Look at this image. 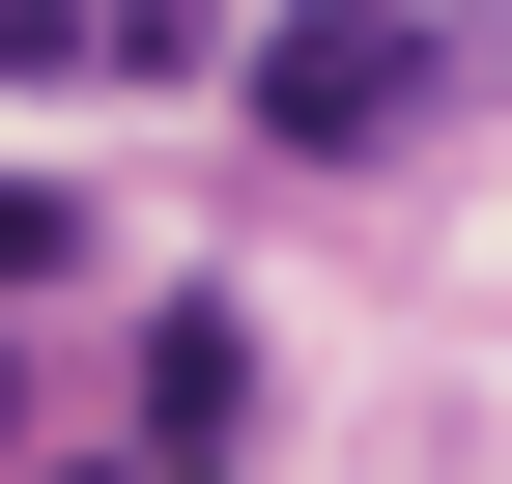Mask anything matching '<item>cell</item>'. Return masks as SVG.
Returning <instances> with one entry per match:
<instances>
[{"mask_svg": "<svg viewBox=\"0 0 512 484\" xmlns=\"http://www.w3.org/2000/svg\"><path fill=\"white\" fill-rule=\"evenodd\" d=\"M427 114H456V29H427V0L256 29V143H285V171H370V143H427Z\"/></svg>", "mask_w": 512, "mask_h": 484, "instance_id": "cell-1", "label": "cell"}, {"mask_svg": "<svg viewBox=\"0 0 512 484\" xmlns=\"http://www.w3.org/2000/svg\"><path fill=\"white\" fill-rule=\"evenodd\" d=\"M0 285H86V200L57 171H0Z\"/></svg>", "mask_w": 512, "mask_h": 484, "instance_id": "cell-4", "label": "cell"}, {"mask_svg": "<svg viewBox=\"0 0 512 484\" xmlns=\"http://www.w3.org/2000/svg\"><path fill=\"white\" fill-rule=\"evenodd\" d=\"M0 428H29V371H0Z\"/></svg>", "mask_w": 512, "mask_h": 484, "instance_id": "cell-5", "label": "cell"}, {"mask_svg": "<svg viewBox=\"0 0 512 484\" xmlns=\"http://www.w3.org/2000/svg\"><path fill=\"white\" fill-rule=\"evenodd\" d=\"M228 428H256V342L171 314V342H143V484H228Z\"/></svg>", "mask_w": 512, "mask_h": 484, "instance_id": "cell-3", "label": "cell"}, {"mask_svg": "<svg viewBox=\"0 0 512 484\" xmlns=\"http://www.w3.org/2000/svg\"><path fill=\"white\" fill-rule=\"evenodd\" d=\"M228 57V0H0V86H171Z\"/></svg>", "mask_w": 512, "mask_h": 484, "instance_id": "cell-2", "label": "cell"}]
</instances>
